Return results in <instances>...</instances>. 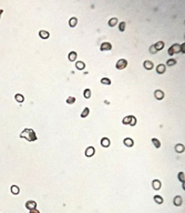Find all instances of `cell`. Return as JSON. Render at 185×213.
Returning <instances> with one entry per match:
<instances>
[{
  "mask_svg": "<svg viewBox=\"0 0 185 213\" xmlns=\"http://www.w3.org/2000/svg\"><path fill=\"white\" fill-rule=\"evenodd\" d=\"M20 138H25V139L27 140V141H29V142H33V141H36V140L38 139L36 132L33 131L32 129H25L21 132V134H20Z\"/></svg>",
  "mask_w": 185,
  "mask_h": 213,
  "instance_id": "obj_1",
  "label": "cell"
},
{
  "mask_svg": "<svg viewBox=\"0 0 185 213\" xmlns=\"http://www.w3.org/2000/svg\"><path fill=\"white\" fill-rule=\"evenodd\" d=\"M180 52H181V44L178 43H174L168 49V55H173L174 53H180Z\"/></svg>",
  "mask_w": 185,
  "mask_h": 213,
  "instance_id": "obj_2",
  "label": "cell"
},
{
  "mask_svg": "<svg viewBox=\"0 0 185 213\" xmlns=\"http://www.w3.org/2000/svg\"><path fill=\"white\" fill-rule=\"evenodd\" d=\"M126 66H127V61L125 59L118 60V62H116V64H115L116 69H119V70H122V69H124V68H126Z\"/></svg>",
  "mask_w": 185,
  "mask_h": 213,
  "instance_id": "obj_3",
  "label": "cell"
},
{
  "mask_svg": "<svg viewBox=\"0 0 185 213\" xmlns=\"http://www.w3.org/2000/svg\"><path fill=\"white\" fill-rule=\"evenodd\" d=\"M95 153V149L93 147H89L85 149V151H84V154H85V157H88V158H91V157H93Z\"/></svg>",
  "mask_w": 185,
  "mask_h": 213,
  "instance_id": "obj_4",
  "label": "cell"
},
{
  "mask_svg": "<svg viewBox=\"0 0 185 213\" xmlns=\"http://www.w3.org/2000/svg\"><path fill=\"white\" fill-rule=\"evenodd\" d=\"M112 49V44L110 43V42H103L101 44V47H100V50L101 51H109Z\"/></svg>",
  "mask_w": 185,
  "mask_h": 213,
  "instance_id": "obj_5",
  "label": "cell"
},
{
  "mask_svg": "<svg viewBox=\"0 0 185 213\" xmlns=\"http://www.w3.org/2000/svg\"><path fill=\"white\" fill-rule=\"evenodd\" d=\"M25 208L28 210H32V209H36L37 208V203L32 200H30V201H27L25 202Z\"/></svg>",
  "mask_w": 185,
  "mask_h": 213,
  "instance_id": "obj_6",
  "label": "cell"
},
{
  "mask_svg": "<svg viewBox=\"0 0 185 213\" xmlns=\"http://www.w3.org/2000/svg\"><path fill=\"white\" fill-rule=\"evenodd\" d=\"M143 67H144L146 70H152L154 68V64H153L152 61H150V60H145L144 62H143Z\"/></svg>",
  "mask_w": 185,
  "mask_h": 213,
  "instance_id": "obj_7",
  "label": "cell"
},
{
  "mask_svg": "<svg viewBox=\"0 0 185 213\" xmlns=\"http://www.w3.org/2000/svg\"><path fill=\"white\" fill-rule=\"evenodd\" d=\"M173 203H174V205H176V206L182 205V204H183V199H182V196L176 195L174 198V200H173Z\"/></svg>",
  "mask_w": 185,
  "mask_h": 213,
  "instance_id": "obj_8",
  "label": "cell"
},
{
  "mask_svg": "<svg viewBox=\"0 0 185 213\" xmlns=\"http://www.w3.org/2000/svg\"><path fill=\"white\" fill-rule=\"evenodd\" d=\"M165 71H166L165 64H162V63H161V64H159V66L156 67V72H157L159 74H163Z\"/></svg>",
  "mask_w": 185,
  "mask_h": 213,
  "instance_id": "obj_9",
  "label": "cell"
},
{
  "mask_svg": "<svg viewBox=\"0 0 185 213\" xmlns=\"http://www.w3.org/2000/svg\"><path fill=\"white\" fill-rule=\"evenodd\" d=\"M154 97H155L157 100H162L164 98V92L162 90H155L154 92Z\"/></svg>",
  "mask_w": 185,
  "mask_h": 213,
  "instance_id": "obj_10",
  "label": "cell"
},
{
  "mask_svg": "<svg viewBox=\"0 0 185 213\" xmlns=\"http://www.w3.org/2000/svg\"><path fill=\"white\" fill-rule=\"evenodd\" d=\"M39 37H40L41 39H48V38L50 37V33L48 32V31H46V30H40V31H39Z\"/></svg>",
  "mask_w": 185,
  "mask_h": 213,
  "instance_id": "obj_11",
  "label": "cell"
},
{
  "mask_svg": "<svg viewBox=\"0 0 185 213\" xmlns=\"http://www.w3.org/2000/svg\"><path fill=\"white\" fill-rule=\"evenodd\" d=\"M111 142H110V140L108 138H102L101 139V145L103 148H109Z\"/></svg>",
  "mask_w": 185,
  "mask_h": 213,
  "instance_id": "obj_12",
  "label": "cell"
},
{
  "mask_svg": "<svg viewBox=\"0 0 185 213\" xmlns=\"http://www.w3.org/2000/svg\"><path fill=\"white\" fill-rule=\"evenodd\" d=\"M123 142H124V144H125L126 147H129V148H131V147H133V145H134V142H133V140L131 139V138H125V139L123 140Z\"/></svg>",
  "mask_w": 185,
  "mask_h": 213,
  "instance_id": "obj_13",
  "label": "cell"
},
{
  "mask_svg": "<svg viewBox=\"0 0 185 213\" xmlns=\"http://www.w3.org/2000/svg\"><path fill=\"white\" fill-rule=\"evenodd\" d=\"M185 148H184V144L182 143H177L175 145V151L177 152V153H182V152H184Z\"/></svg>",
  "mask_w": 185,
  "mask_h": 213,
  "instance_id": "obj_14",
  "label": "cell"
},
{
  "mask_svg": "<svg viewBox=\"0 0 185 213\" xmlns=\"http://www.w3.org/2000/svg\"><path fill=\"white\" fill-rule=\"evenodd\" d=\"M152 187L154 190H160L161 189V181L160 180H153Z\"/></svg>",
  "mask_w": 185,
  "mask_h": 213,
  "instance_id": "obj_15",
  "label": "cell"
},
{
  "mask_svg": "<svg viewBox=\"0 0 185 213\" xmlns=\"http://www.w3.org/2000/svg\"><path fill=\"white\" fill-rule=\"evenodd\" d=\"M76 57H78V53H76V51H71L69 55H68V59H69L70 61H76Z\"/></svg>",
  "mask_w": 185,
  "mask_h": 213,
  "instance_id": "obj_16",
  "label": "cell"
},
{
  "mask_svg": "<svg viewBox=\"0 0 185 213\" xmlns=\"http://www.w3.org/2000/svg\"><path fill=\"white\" fill-rule=\"evenodd\" d=\"M76 23H78V19H76V17H72V18H70V20H69V26L71 27V28L76 27Z\"/></svg>",
  "mask_w": 185,
  "mask_h": 213,
  "instance_id": "obj_17",
  "label": "cell"
},
{
  "mask_svg": "<svg viewBox=\"0 0 185 213\" xmlns=\"http://www.w3.org/2000/svg\"><path fill=\"white\" fill-rule=\"evenodd\" d=\"M154 47H155V49L157 51H160V50H162V49L164 48V42L163 41H159V42H156V43L154 44Z\"/></svg>",
  "mask_w": 185,
  "mask_h": 213,
  "instance_id": "obj_18",
  "label": "cell"
},
{
  "mask_svg": "<svg viewBox=\"0 0 185 213\" xmlns=\"http://www.w3.org/2000/svg\"><path fill=\"white\" fill-rule=\"evenodd\" d=\"M76 69H79V70H83L84 68H85V63H84L83 61H76Z\"/></svg>",
  "mask_w": 185,
  "mask_h": 213,
  "instance_id": "obj_19",
  "label": "cell"
},
{
  "mask_svg": "<svg viewBox=\"0 0 185 213\" xmlns=\"http://www.w3.org/2000/svg\"><path fill=\"white\" fill-rule=\"evenodd\" d=\"M19 192H20L19 187H17V185H12V187H11V193H12V194L17 195V194H19Z\"/></svg>",
  "mask_w": 185,
  "mask_h": 213,
  "instance_id": "obj_20",
  "label": "cell"
},
{
  "mask_svg": "<svg viewBox=\"0 0 185 213\" xmlns=\"http://www.w3.org/2000/svg\"><path fill=\"white\" fill-rule=\"evenodd\" d=\"M15 99H16V101H18V102H23L25 101V98H23V96L22 94H20V93H17L15 96Z\"/></svg>",
  "mask_w": 185,
  "mask_h": 213,
  "instance_id": "obj_21",
  "label": "cell"
},
{
  "mask_svg": "<svg viewBox=\"0 0 185 213\" xmlns=\"http://www.w3.org/2000/svg\"><path fill=\"white\" fill-rule=\"evenodd\" d=\"M154 201L156 202V204H162L163 203V198L161 195H155L154 196Z\"/></svg>",
  "mask_w": 185,
  "mask_h": 213,
  "instance_id": "obj_22",
  "label": "cell"
},
{
  "mask_svg": "<svg viewBox=\"0 0 185 213\" xmlns=\"http://www.w3.org/2000/svg\"><path fill=\"white\" fill-rule=\"evenodd\" d=\"M83 97L85 99H90L91 98V90L90 89H85L83 91Z\"/></svg>",
  "mask_w": 185,
  "mask_h": 213,
  "instance_id": "obj_23",
  "label": "cell"
},
{
  "mask_svg": "<svg viewBox=\"0 0 185 213\" xmlns=\"http://www.w3.org/2000/svg\"><path fill=\"white\" fill-rule=\"evenodd\" d=\"M130 120H131V115H126V117H124L122 119V123L125 125H129L130 124Z\"/></svg>",
  "mask_w": 185,
  "mask_h": 213,
  "instance_id": "obj_24",
  "label": "cell"
},
{
  "mask_svg": "<svg viewBox=\"0 0 185 213\" xmlns=\"http://www.w3.org/2000/svg\"><path fill=\"white\" fill-rule=\"evenodd\" d=\"M118 23V18H111L109 20V26L110 27H114Z\"/></svg>",
  "mask_w": 185,
  "mask_h": 213,
  "instance_id": "obj_25",
  "label": "cell"
},
{
  "mask_svg": "<svg viewBox=\"0 0 185 213\" xmlns=\"http://www.w3.org/2000/svg\"><path fill=\"white\" fill-rule=\"evenodd\" d=\"M152 142H153V144H154V147H155V148H157V149H159V148L161 147V142H160V140H157V139H156V138H153V139H152Z\"/></svg>",
  "mask_w": 185,
  "mask_h": 213,
  "instance_id": "obj_26",
  "label": "cell"
},
{
  "mask_svg": "<svg viewBox=\"0 0 185 213\" xmlns=\"http://www.w3.org/2000/svg\"><path fill=\"white\" fill-rule=\"evenodd\" d=\"M90 113V109L89 108H85L83 111H82V113H81V118H87Z\"/></svg>",
  "mask_w": 185,
  "mask_h": 213,
  "instance_id": "obj_27",
  "label": "cell"
},
{
  "mask_svg": "<svg viewBox=\"0 0 185 213\" xmlns=\"http://www.w3.org/2000/svg\"><path fill=\"white\" fill-rule=\"evenodd\" d=\"M101 83H102V85H111V80H110L109 78H102V79H101Z\"/></svg>",
  "mask_w": 185,
  "mask_h": 213,
  "instance_id": "obj_28",
  "label": "cell"
},
{
  "mask_svg": "<svg viewBox=\"0 0 185 213\" xmlns=\"http://www.w3.org/2000/svg\"><path fill=\"white\" fill-rule=\"evenodd\" d=\"M174 64H176V60H175V59H168L166 61V66H168V67H172V66H174Z\"/></svg>",
  "mask_w": 185,
  "mask_h": 213,
  "instance_id": "obj_29",
  "label": "cell"
},
{
  "mask_svg": "<svg viewBox=\"0 0 185 213\" xmlns=\"http://www.w3.org/2000/svg\"><path fill=\"white\" fill-rule=\"evenodd\" d=\"M136 124V118L134 115H131V120H130V125L131 127H134Z\"/></svg>",
  "mask_w": 185,
  "mask_h": 213,
  "instance_id": "obj_30",
  "label": "cell"
},
{
  "mask_svg": "<svg viewBox=\"0 0 185 213\" xmlns=\"http://www.w3.org/2000/svg\"><path fill=\"white\" fill-rule=\"evenodd\" d=\"M125 26H126V23H125L124 21H122L120 25H119V30H120L121 32H123L124 30H125Z\"/></svg>",
  "mask_w": 185,
  "mask_h": 213,
  "instance_id": "obj_31",
  "label": "cell"
},
{
  "mask_svg": "<svg viewBox=\"0 0 185 213\" xmlns=\"http://www.w3.org/2000/svg\"><path fill=\"white\" fill-rule=\"evenodd\" d=\"M74 102H76V98H74V97H69V98L67 99V103H68V104H73Z\"/></svg>",
  "mask_w": 185,
  "mask_h": 213,
  "instance_id": "obj_32",
  "label": "cell"
},
{
  "mask_svg": "<svg viewBox=\"0 0 185 213\" xmlns=\"http://www.w3.org/2000/svg\"><path fill=\"white\" fill-rule=\"evenodd\" d=\"M178 180L181 181V182H184V180H185L184 172H180V173H178Z\"/></svg>",
  "mask_w": 185,
  "mask_h": 213,
  "instance_id": "obj_33",
  "label": "cell"
},
{
  "mask_svg": "<svg viewBox=\"0 0 185 213\" xmlns=\"http://www.w3.org/2000/svg\"><path fill=\"white\" fill-rule=\"evenodd\" d=\"M149 51H150V53H152V55H154V53H156L157 52V50L155 49V47H154V44H152L151 47L149 48Z\"/></svg>",
  "mask_w": 185,
  "mask_h": 213,
  "instance_id": "obj_34",
  "label": "cell"
},
{
  "mask_svg": "<svg viewBox=\"0 0 185 213\" xmlns=\"http://www.w3.org/2000/svg\"><path fill=\"white\" fill-rule=\"evenodd\" d=\"M184 51H185V43H183V44H181V52L184 53Z\"/></svg>",
  "mask_w": 185,
  "mask_h": 213,
  "instance_id": "obj_35",
  "label": "cell"
},
{
  "mask_svg": "<svg viewBox=\"0 0 185 213\" xmlns=\"http://www.w3.org/2000/svg\"><path fill=\"white\" fill-rule=\"evenodd\" d=\"M30 213H40V212L37 209H32V210H30Z\"/></svg>",
  "mask_w": 185,
  "mask_h": 213,
  "instance_id": "obj_36",
  "label": "cell"
},
{
  "mask_svg": "<svg viewBox=\"0 0 185 213\" xmlns=\"http://www.w3.org/2000/svg\"><path fill=\"white\" fill-rule=\"evenodd\" d=\"M4 13V9H0V19H1V15Z\"/></svg>",
  "mask_w": 185,
  "mask_h": 213,
  "instance_id": "obj_37",
  "label": "cell"
}]
</instances>
